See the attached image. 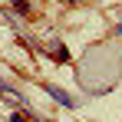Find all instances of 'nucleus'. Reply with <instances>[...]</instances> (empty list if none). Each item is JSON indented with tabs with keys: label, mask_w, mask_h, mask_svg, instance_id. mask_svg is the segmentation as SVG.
Segmentation results:
<instances>
[{
	"label": "nucleus",
	"mask_w": 122,
	"mask_h": 122,
	"mask_svg": "<svg viewBox=\"0 0 122 122\" xmlns=\"http://www.w3.org/2000/svg\"><path fill=\"white\" fill-rule=\"evenodd\" d=\"M46 92H50V96H53V99L60 102V106H66V109H73V99H69V96H66V92H63V89H56V86H46Z\"/></svg>",
	"instance_id": "f257e3e1"
},
{
	"label": "nucleus",
	"mask_w": 122,
	"mask_h": 122,
	"mask_svg": "<svg viewBox=\"0 0 122 122\" xmlns=\"http://www.w3.org/2000/svg\"><path fill=\"white\" fill-rule=\"evenodd\" d=\"M13 7H17L20 13H26V10H30V3H26V0H13Z\"/></svg>",
	"instance_id": "f03ea898"
}]
</instances>
